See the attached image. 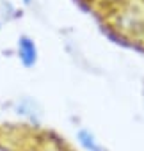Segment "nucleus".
<instances>
[{
    "label": "nucleus",
    "mask_w": 144,
    "mask_h": 151,
    "mask_svg": "<svg viewBox=\"0 0 144 151\" xmlns=\"http://www.w3.org/2000/svg\"><path fill=\"white\" fill-rule=\"evenodd\" d=\"M18 52H20V59L23 62V66L30 68L36 64V59H37V50H36V45L30 37L27 36H22L20 41H18Z\"/></svg>",
    "instance_id": "obj_1"
},
{
    "label": "nucleus",
    "mask_w": 144,
    "mask_h": 151,
    "mask_svg": "<svg viewBox=\"0 0 144 151\" xmlns=\"http://www.w3.org/2000/svg\"><path fill=\"white\" fill-rule=\"evenodd\" d=\"M77 137H78V142H80L87 151H102V147H100L98 140L93 137V133H91V132H87V130H80Z\"/></svg>",
    "instance_id": "obj_2"
},
{
    "label": "nucleus",
    "mask_w": 144,
    "mask_h": 151,
    "mask_svg": "<svg viewBox=\"0 0 144 151\" xmlns=\"http://www.w3.org/2000/svg\"><path fill=\"white\" fill-rule=\"evenodd\" d=\"M25 2H30V0H25Z\"/></svg>",
    "instance_id": "obj_3"
}]
</instances>
